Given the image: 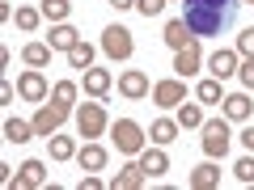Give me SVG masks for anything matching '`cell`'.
Instances as JSON below:
<instances>
[{
    "label": "cell",
    "instance_id": "cell-10",
    "mask_svg": "<svg viewBox=\"0 0 254 190\" xmlns=\"http://www.w3.org/2000/svg\"><path fill=\"white\" fill-rule=\"evenodd\" d=\"M144 182H148L144 165H123V169L115 173V182H110V190H140Z\"/></svg>",
    "mask_w": 254,
    "mask_h": 190
},
{
    "label": "cell",
    "instance_id": "cell-37",
    "mask_svg": "<svg viewBox=\"0 0 254 190\" xmlns=\"http://www.w3.org/2000/svg\"><path fill=\"white\" fill-rule=\"evenodd\" d=\"M110 4H115V9H131V4H136V0H110Z\"/></svg>",
    "mask_w": 254,
    "mask_h": 190
},
{
    "label": "cell",
    "instance_id": "cell-11",
    "mask_svg": "<svg viewBox=\"0 0 254 190\" xmlns=\"http://www.w3.org/2000/svg\"><path fill=\"white\" fill-rule=\"evenodd\" d=\"M47 43H51V51H72L81 38H76V30L68 26V21H55L51 26V34H47Z\"/></svg>",
    "mask_w": 254,
    "mask_h": 190
},
{
    "label": "cell",
    "instance_id": "cell-33",
    "mask_svg": "<svg viewBox=\"0 0 254 190\" xmlns=\"http://www.w3.org/2000/svg\"><path fill=\"white\" fill-rule=\"evenodd\" d=\"M136 9L144 13V17H157V13L165 9V0H136Z\"/></svg>",
    "mask_w": 254,
    "mask_h": 190
},
{
    "label": "cell",
    "instance_id": "cell-9",
    "mask_svg": "<svg viewBox=\"0 0 254 190\" xmlns=\"http://www.w3.org/2000/svg\"><path fill=\"white\" fill-rule=\"evenodd\" d=\"M199 63H203V51H199V43H190V47H182V51L174 55V72L178 76H195Z\"/></svg>",
    "mask_w": 254,
    "mask_h": 190
},
{
    "label": "cell",
    "instance_id": "cell-16",
    "mask_svg": "<svg viewBox=\"0 0 254 190\" xmlns=\"http://www.w3.org/2000/svg\"><path fill=\"white\" fill-rule=\"evenodd\" d=\"M220 186V169L216 165H199V169L190 173V190H216Z\"/></svg>",
    "mask_w": 254,
    "mask_h": 190
},
{
    "label": "cell",
    "instance_id": "cell-24",
    "mask_svg": "<svg viewBox=\"0 0 254 190\" xmlns=\"http://www.w3.org/2000/svg\"><path fill=\"white\" fill-rule=\"evenodd\" d=\"M174 140H178V123L157 118V123H153V144H174Z\"/></svg>",
    "mask_w": 254,
    "mask_h": 190
},
{
    "label": "cell",
    "instance_id": "cell-18",
    "mask_svg": "<svg viewBox=\"0 0 254 190\" xmlns=\"http://www.w3.org/2000/svg\"><path fill=\"white\" fill-rule=\"evenodd\" d=\"M140 165H144V173H148V178H161V173L170 169V156H165L161 148H148V152L140 156Z\"/></svg>",
    "mask_w": 254,
    "mask_h": 190
},
{
    "label": "cell",
    "instance_id": "cell-28",
    "mask_svg": "<svg viewBox=\"0 0 254 190\" xmlns=\"http://www.w3.org/2000/svg\"><path fill=\"white\" fill-rule=\"evenodd\" d=\"M51 97L60 101L64 110H72V101H76V85H72V81H60V85L51 89Z\"/></svg>",
    "mask_w": 254,
    "mask_h": 190
},
{
    "label": "cell",
    "instance_id": "cell-12",
    "mask_svg": "<svg viewBox=\"0 0 254 190\" xmlns=\"http://www.w3.org/2000/svg\"><path fill=\"white\" fill-rule=\"evenodd\" d=\"M17 93H21L26 101H43V97H47V81H43V72H26V76L17 81Z\"/></svg>",
    "mask_w": 254,
    "mask_h": 190
},
{
    "label": "cell",
    "instance_id": "cell-31",
    "mask_svg": "<svg viewBox=\"0 0 254 190\" xmlns=\"http://www.w3.org/2000/svg\"><path fill=\"white\" fill-rule=\"evenodd\" d=\"M38 21H43V9H17V26L21 30H38Z\"/></svg>",
    "mask_w": 254,
    "mask_h": 190
},
{
    "label": "cell",
    "instance_id": "cell-15",
    "mask_svg": "<svg viewBox=\"0 0 254 190\" xmlns=\"http://www.w3.org/2000/svg\"><path fill=\"white\" fill-rule=\"evenodd\" d=\"M110 85H115V81H110V72H106V68H85V89H89L93 97H106V93H110Z\"/></svg>",
    "mask_w": 254,
    "mask_h": 190
},
{
    "label": "cell",
    "instance_id": "cell-13",
    "mask_svg": "<svg viewBox=\"0 0 254 190\" xmlns=\"http://www.w3.org/2000/svg\"><path fill=\"white\" fill-rule=\"evenodd\" d=\"M119 93H123V97H144V93H148V76L136 72V68L123 72V76H119Z\"/></svg>",
    "mask_w": 254,
    "mask_h": 190
},
{
    "label": "cell",
    "instance_id": "cell-38",
    "mask_svg": "<svg viewBox=\"0 0 254 190\" xmlns=\"http://www.w3.org/2000/svg\"><path fill=\"white\" fill-rule=\"evenodd\" d=\"M246 4H254V0H246Z\"/></svg>",
    "mask_w": 254,
    "mask_h": 190
},
{
    "label": "cell",
    "instance_id": "cell-4",
    "mask_svg": "<svg viewBox=\"0 0 254 190\" xmlns=\"http://www.w3.org/2000/svg\"><path fill=\"white\" fill-rule=\"evenodd\" d=\"M131 30L127 26H106L102 30V51L110 55V59H127V55H131Z\"/></svg>",
    "mask_w": 254,
    "mask_h": 190
},
{
    "label": "cell",
    "instance_id": "cell-26",
    "mask_svg": "<svg viewBox=\"0 0 254 190\" xmlns=\"http://www.w3.org/2000/svg\"><path fill=\"white\" fill-rule=\"evenodd\" d=\"M47 144H51V156H55V161H68V156L76 152V144H72L68 136H47Z\"/></svg>",
    "mask_w": 254,
    "mask_h": 190
},
{
    "label": "cell",
    "instance_id": "cell-17",
    "mask_svg": "<svg viewBox=\"0 0 254 190\" xmlns=\"http://www.w3.org/2000/svg\"><path fill=\"white\" fill-rule=\"evenodd\" d=\"M161 38H165V43L174 47V51H182V47H190V43H195V34H190V30H187V21H170Z\"/></svg>",
    "mask_w": 254,
    "mask_h": 190
},
{
    "label": "cell",
    "instance_id": "cell-32",
    "mask_svg": "<svg viewBox=\"0 0 254 190\" xmlns=\"http://www.w3.org/2000/svg\"><path fill=\"white\" fill-rule=\"evenodd\" d=\"M237 51H242L246 59H254V26H246L242 34H237Z\"/></svg>",
    "mask_w": 254,
    "mask_h": 190
},
{
    "label": "cell",
    "instance_id": "cell-20",
    "mask_svg": "<svg viewBox=\"0 0 254 190\" xmlns=\"http://www.w3.org/2000/svg\"><path fill=\"white\" fill-rule=\"evenodd\" d=\"M21 59H26L30 68H43V63H51V43H26V47H21Z\"/></svg>",
    "mask_w": 254,
    "mask_h": 190
},
{
    "label": "cell",
    "instance_id": "cell-35",
    "mask_svg": "<svg viewBox=\"0 0 254 190\" xmlns=\"http://www.w3.org/2000/svg\"><path fill=\"white\" fill-rule=\"evenodd\" d=\"M242 144H246V152H254V127H246V131H242Z\"/></svg>",
    "mask_w": 254,
    "mask_h": 190
},
{
    "label": "cell",
    "instance_id": "cell-14",
    "mask_svg": "<svg viewBox=\"0 0 254 190\" xmlns=\"http://www.w3.org/2000/svg\"><path fill=\"white\" fill-rule=\"evenodd\" d=\"M208 68H212L216 81H229V76H237V55H233V51H216V55L208 59Z\"/></svg>",
    "mask_w": 254,
    "mask_h": 190
},
{
    "label": "cell",
    "instance_id": "cell-2",
    "mask_svg": "<svg viewBox=\"0 0 254 190\" xmlns=\"http://www.w3.org/2000/svg\"><path fill=\"white\" fill-rule=\"evenodd\" d=\"M110 136H115L119 152H127V156L144 152V131H140V123H131V118H115V127H110Z\"/></svg>",
    "mask_w": 254,
    "mask_h": 190
},
{
    "label": "cell",
    "instance_id": "cell-29",
    "mask_svg": "<svg viewBox=\"0 0 254 190\" xmlns=\"http://www.w3.org/2000/svg\"><path fill=\"white\" fill-rule=\"evenodd\" d=\"M195 97H199V101H225V93H220V81H216V76H212V81H199Z\"/></svg>",
    "mask_w": 254,
    "mask_h": 190
},
{
    "label": "cell",
    "instance_id": "cell-25",
    "mask_svg": "<svg viewBox=\"0 0 254 190\" xmlns=\"http://www.w3.org/2000/svg\"><path fill=\"white\" fill-rule=\"evenodd\" d=\"M178 127H203V110L195 101H182L178 106Z\"/></svg>",
    "mask_w": 254,
    "mask_h": 190
},
{
    "label": "cell",
    "instance_id": "cell-3",
    "mask_svg": "<svg viewBox=\"0 0 254 190\" xmlns=\"http://www.w3.org/2000/svg\"><path fill=\"white\" fill-rule=\"evenodd\" d=\"M76 127H81L85 140H98L102 131H106V110H102V101H85V106L76 110Z\"/></svg>",
    "mask_w": 254,
    "mask_h": 190
},
{
    "label": "cell",
    "instance_id": "cell-23",
    "mask_svg": "<svg viewBox=\"0 0 254 190\" xmlns=\"http://www.w3.org/2000/svg\"><path fill=\"white\" fill-rule=\"evenodd\" d=\"M38 9H43L47 21H68V13H72V0H43Z\"/></svg>",
    "mask_w": 254,
    "mask_h": 190
},
{
    "label": "cell",
    "instance_id": "cell-8",
    "mask_svg": "<svg viewBox=\"0 0 254 190\" xmlns=\"http://www.w3.org/2000/svg\"><path fill=\"white\" fill-rule=\"evenodd\" d=\"M9 186H26V190H38V186H47V169H43V161H21L17 178H13Z\"/></svg>",
    "mask_w": 254,
    "mask_h": 190
},
{
    "label": "cell",
    "instance_id": "cell-34",
    "mask_svg": "<svg viewBox=\"0 0 254 190\" xmlns=\"http://www.w3.org/2000/svg\"><path fill=\"white\" fill-rule=\"evenodd\" d=\"M237 76H242V85H246V89H254V59L237 63Z\"/></svg>",
    "mask_w": 254,
    "mask_h": 190
},
{
    "label": "cell",
    "instance_id": "cell-7",
    "mask_svg": "<svg viewBox=\"0 0 254 190\" xmlns=\"http://www.w3.org/2000/svg\"><path fill=\"white\" fill-rule=\"evenodd\" d=\"M153 101L157 106H182V101H187V85L182 81H157L153 85Z\"/></svg>",
    "mask_w": 254,
    "mask_h": 190
},
{
    "label": "cell",
    "instance_id": "cell-1",
    "mask_svg": "<svg viewBox=\"0 0 254 190\" xmlns=\"http://www.w3.org/2000/svg\"><path fill=\"white\" fill-rule=\"evenodd\" d=\"M182 4H187V13H182L187 30L195 38H208V34H220L225 26H233L242 0H182Z\"/></svg>",
    "mask_w": 254,
    "mask_h": 190
},
{
    "label": "cell",
    "instance_id": "cell-5",
    "mask_svg": "<svg viewBox=\"0 0 254 190\" xmlns=\"http://www.w3.org/2000/svg\"><path fill=\"white\" fill-rule=\"evenodd\" d=\"M203 152H208L212 161L229 152V123H225V118H212V123H203Z\"/></svg>",
    "mask_w": 254,
    "mask_h": 190
},
{
    "label": "cell",
    "instance_id": "cell-36",
    "mask_svg": "<svg viewBox=\"0 0 254 190\" xmlns=\"http://www.w3.org/2000/svg\"><path fill=\"white\" fill-rule=\"evenodd\" d=\"M81 190H102V182L93 178V173H85V182H81Z\"/></svg>",
    "mask_w": 254,
    "mask_h": 190
},
{
    "label": "cell",
    "instance_id": "cell-27",
    "mask_svg": "<svg viewBox=\"0 0 254 190\" xmlns=\"http://www.w3.org/2000/svg\"><path fill=\"white\" fill-rule=\"evenodd\" d=\"M68 63H72V68H93V47L89 43H76L72 51H68Z\"/></svg>",
    "mask_w": 254,
    "mask_h": 190
},
{
    "label": "cell",
    "instance_id": "cell-6",
    "mask_svg": "<svg viewBox=\"0 0 254 190\" xmlns=\"http://www.w3.org/2000/svg\"><path fill=\"white\" fill-rule=\"evenodd\" d=\"M64 118H68V110H64L60 101H51V106H38V114H34V131H38V136H55Z\"/></svg>",
    "mask_w": 254,
    "mask_h": 190
},
{
    "label": "cell",
    "instance_id": "cell-19",
    "mask_svg": "<svg viewBox=\"0 0 254 190\" xmlns=\"http://www.w3.org/2000/svg\"><path fill=\"white\" fill-rule=\"evenodd\" d=\"M76 161H81V169H106V148L102 144H85L81 152H76Z\"/></svg>",
    "mask_w": 254,
    "mask_h": 190
},
{
    "label": "cell",
    "instance_id": "cell-30",
    "mask_svg": "<svg viewBox=\"0 0 254 190\" xmlns=\"http://www.w3.org/2000/svg\"><path fill=\"white\" fill-rule=\"evenodd\" d=\"M233 173H237V182H246V186H250V182H254V152L242 156V161L233 165Z\"/></svg>",
    "mask_w": 254,
    "mask_h": 190
},
{
    "label": "cell",
    "instance_id": "cell-21",
    "mask_svg": "<svg viewBox=\"0 0 254 190\" xmlns=\"http://www.w3.org/2000/svg\"><path fill=\"white\" fill-rule=\"evenodd\" d=\"M30 136H38L34 123H21V118H9V123H4V140H9V144H26Z\"/></svg>",
    "mask_w": 254,
    "mask_h": 190
},
{
    "label": "cell",
    "instance_id": "cell-22",
    "mask_svg": "<svg viewBox=\"0 0 254 190\" xmlns=\"http://www.w3.org/2000/svg\"><path fill=\"white\" fill-rule=\"evenodd\" d=\"M220 106H225V118H250V97L246 93H229Z\"/></svg>",
    "mask_w": 254,
    "mask_h": 190
}]
</instances>
